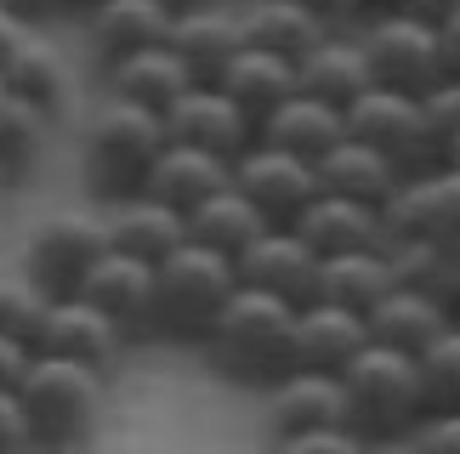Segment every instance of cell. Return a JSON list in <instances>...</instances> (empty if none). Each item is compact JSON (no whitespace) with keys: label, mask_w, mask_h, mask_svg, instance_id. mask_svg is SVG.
I'll return each mask as SVG.
<instances>
[{"label":"cell","mask_w":460,"mask_h":454,"mask_svg":"<svg viewBox=\"0 0 460 454\" xmlns=\"http://www.w3.org/2000/svg\"><path fill=\"white\" fill-rule=\"evenodd\" d=\"M415 102H420V114H427L432 136L449 148V136L460 131V74H444L438 85H427V92H420Z\"/></svg>","instance_id":"d590c367"},{"label":"cell","mask_w":460,"mask_h":454,"mask_svg":"<svg viewBox=\"0 0 460 454\" xmlns=\"http://www.w3.org/2000/svg\"><path fill=\"white\" fill-rule=\"evenodd\" d=\"M109 68V97L119 102H137V109H154V114H165L176 92H188V68L176 63V51L159 40V46H137L126 51V57H114V63H102Z\"/></svg>","instance_id":"cb8c5ba5"},{"label":"cell","mask_w":460,"mask_h":454,"mask_svg":"<svg viewBox=\"0 0 460 454\" xmlns=\"http://www.w3.org/2000/svg\"><path fill=\"white\" fill-rule=\"evenodd\" d=\"M234 290H239L234 256L182 239L165 261H154V341L199 346Z\"/></svg>","instance_id":"3957f363"},{"label":"cell","mask_w":460,"mask_h":454,"mask_svg":"<svg viewBox=\"0 0 460 454\" xmlns=\"http://www.w3.org/2000/svg\"><path fill=\"white\" fill-rule=\"evenodd\" d=\"M261 397H268L261 432H268V443H285V449L313 426L341 421V387H335V375H324V370H290V375H279L273 387H261Z\"/></svg>","instance_id":"9a60e30c"},{"label":"cell","mask_w":460,"mask_h":454,"mask_svg":"<svg viewBox=\"0 0 460 454\" xmlns=\"http://www.w3.org/2000/svg\"><path fill=\"white\" fill-rule=\"evenodd\" d=\"M341 426L358 443H403V432L420 421V392H415V358L398 346L364 341L341 370Z\"/></svg>","instance_id":"7a4b0ae2"},{"label":"cell","mask_w":460,"mask_h":454,"mask_svg":"<svg viewBox=\"0 0 460 454\" xmlns=\"http://www.w3.org/2000/svg\"><path fill=\"white\" fill-rule=\"evenodd\" d=\"M381 6H393V0H364V12H381Z\"/></svg>","instance_id":"7dc6e473"},{"label":"cell","mask_w":460,"mask_h":454,"mask_svg":"<svg viewBox=\"0 0 460 454\" xmlns=\"http://www.w3.org/2000/svg\"><path fill=\"white\" fill-rule=\"evenodd\" d=\"M23 363H29V346H23V341H12V336H0V387H17Z\"/></svg>","instance_id":"ab89813d"},{"label":"cell","mask_w":460,"mask_h":454,"mask_svg":"<svg viewBox=\"0 0 460 454\" xmlns=\"http://www.w3.org/2000/svg\"><path fill=\"white\" fill-rule=\"evenodd\" d=\"M386 239H432L438 250L460 256V165H432L420 177H403L393 199L381 205Z\"/></svg>","instance_id":"9c48e42d"},{"label":"cell","mask_w":460,"mask_h":454,"mask_svg":"<svg viewBox=\"0 0 460 454\" xmlns=\"http://www.w3.org/2000/svg\"><path fill=\"white\" fill-rule=\"evenodd\" d=\"M109 250L102 239V222L97 216H80V211H58V216H40L23 239V278L46 301L58 295H80V278L92 273V261Z\"/></svg>","instance_id":"ba28073f"},{"label":"cell","mask_w":460,"mask_h":454,"mask_svg":"<svg viewBox=\"0 0 460 454\" xmlns=\"http://www.w3.org/2000/svg\"><path fill=\"white\" fill-rule=\"evenodd\" d=\"M159 6H171V17H176V12H188V6H205V0H159Z\"/></svg>","instance_id":"f6af8a7d"},{"label":"cell","mask_w":460,"mask_h":454,"mask_svg":"<svg viewBox=\"0 0 460 454\" xmlns=\"http://www.w3.org/2000/svg\"><path fill=\"white\" fill-rule=\"evenodd\" d=\"M455 324H460V307H455Z\"/></svg>","instance_id":"f907efd6"},{"label":"cell","mask_w":460,"mask_h":454,"mask_svg":"<svg viewBox=\"0 0 460 454\" xmlns=\"http://www.w3.org/2000/svg\"><path fill=\"white\" fill-rule=\"evenodd\" d=\"M358 51H364L369 85H393V92H410V97H420L427 85H438L449 74L444 51H438V29L410 17V12H398V6L369 12Z\"/></svg>","instance_id":"52a82bcc"},{"label":"cell","mask_w":460,"mask_h":454,"mask_svg":"<svg viewBox=\"0 0 460 454\" xmlns=\"http://www.w3.org/2000/svg\"><path fill=\"white\" fill-rule=\"evenodd\" d=\"M386 261H393V284L432 295L438 307H460V256L438 250L432 239H386Z\"/></svg>","instance_id":"4dcf8cb0"},{"label":"cell","mask_w":460,"mask_h":454,"mask_svg":"<svg viewBox=\"0 0 460 454\" xmlns=\"http://www.w3.org/2000/svg\"><path fill=\"white\" fill-rule=\"evenodd\" d=\"M6 188H12V177H6V170H0V194H6Z\"/></svg>","instance_id":"c3c4849f"},{"label":"cell","mask_w":460,"mask_h":454,"mask_svg":"<svg viewBox=\"0 0 460 454\" xmlns=\"http://www.w3.org/2000/svg\"><path fill=\"white\" fill-rule=\"evenodd\" d=\"M40 319H46V295L29 284L23 273L0 278V336L23 341L34 353V336H40Z\"/></svg>","instance_id":"e575fe53"},{"label":"cell","mask_w":460,"mask_h":454,"mask_svg":"<svg viewBox=\"0 0 460 454\" xmlns=\"http://www.w3.org/2000/svg\"><path fill=\"white\" fill-rule=\"evenodd\" d=\"M12 392L29 426V449H75L92 438L102 415V375L51 353H29Z\"/></svg>","instance_id":"5b68a950"},{"label":"cell","mask_w":460,"mask_h":454,"mask_svg":"<svg viewBox=\"0 0 460 454\" xmlns=\"http://www.w3.org/2000/svg\"><path fill=\"white\" fill-rule=\"evenodd\" d=\"M217 92L234 102L256 131L261 119L296 92V63L279 57V51H261V46H239L234 57H227V68L217 74Z\"/></svg>","instance_id":"e0dca14e"},{"label":"cell","mask_w":460,"mask_h":454,"mask_svg":"<svg viewBox=\"0 0 460 454\" xmlns=\"http://www.w3.org/2000/svg\"><path fill=\"white\" fill-rule=\"evenodd\" d=\"M393 6H398V12H410V17H420V23H432V29H438V23H444V17H449V12L460 6V0H393Z\"/></svg>","instance_id":"b9f144b4"},{"label":"cell","mask_w":460,"mask_h":454,"mask_svg":"<svg viewBox=\"0 0 460 454\" xmlns=\"http://www.w3.org/2000/svg\"><path fill=\"white\" fill-rule=\"evenodd\" d=\"M227 182L251 199V211L268 227H290L313 205V194H318L313 165L296 160V153H285V148H273V143H261V136H251V148L234 153Z\"/></svg>","instance_id":"30bf717a"},{"label":"cell","mask_w":460,"mask_h":454,"mask_svg":"<svg viewBox=\"0 0 460 454\" xmlns=\"http://www.w3.org/2000/svg\"><path fill=\"white\" fill-rule=\"evenodd\" d=\"M34 353H51V358H68V363H85V370L109 375L119 363V353H126V341H119V329L85 295H58V301H46Z\"/></svg>","instance_id":"7c38bea8"},{"label":"cell","mask_w":460,"mask_h":454,"mask_svg":"<svg viewBox=\"0 0 460 454\" xmlns=\"http://www.w3.org/2000/svg\"><path fill=\"white\" fill-rule=\"evenodd\" d=\"M313 177H318V194H341V199L376 205V211L393 199V188L403 182L376 148L358 143V136H341L330 153H318V160H313Z\"/></svg>","instance_id":"d4e9b609"},{"label":"cell","mask_w":460,"mask_h":454,"mask_svg":"<svg viewBox=\"0 0 460 454\" xmlns=\"http://www.w3.org/2000/svg\"><path fill=\"white\" fill-rule=\"evenodd\" d=\"M0 6H6L12 17H23V23L34 29V23H46V17H58L68 0H0Z\"/></svg>","instance_id":"60d3db41"},{"label":"cell","mask_w":460,"mask_h":454,"mask_svg":"<svg viewBox=\"0 0 460 454\" xmlns=\"http://www.w3.org/2000/svg\"><path fill=\"white\" fill-rule=\"evenodd\" d=\"M369 85V68H364V51H358V34H335L324 29L318 40L296 57V92H307L318 102H335L347 109Z\"/></svg>","instance_id":"ffe728a7"},{"label":"cell","mask_w":460,"mask_h":454,"mask_svg":"<svg viewBox=\"0 0 460 454\" xmlns=\"http://www.w3.org/2000/svg\"><path fill=\"white\" fill-rule=\"evenodd\" d=\"M239 29H244V46L279 51V57L296 63L330 23L313 6H302V0H251V6L239 12Z\"/></svg>","instance_id":"f546056e"},{"label":"cell","mask_w":460,"mask_h":454,"mask_svg":"<svg viewBox=\"0 0 460 454\" xmlns=\"http://www.w3.org/2000/svg\"><path fill=\"white\" fill-rule=\"evenodd\" d=\"M217 188H227V160H217V153H205V148H188V143H165L159 160L148 165L143 194L188 216L193 205H205Z\"/></svg>","instance_id":"603a6c76"},{"label":"cell","mask_w":460,"mask_h":454,"mask_svg":"<svg viewBox=\"0 0 460 454\" xmlns=\"http://www.w3.org/2000/svg\"><path fill=\"white\" fill-rule=\"evenodd\" d=\"M234 273H239V284L268 290V295H279V301L302 307V301H313L318 256L296 239V227H261V233L234 256Z\"/></svg>","instance_id":"4fadbf2b"},{"label":"cell","mask_w":460,"mask_h":454,"mask_svg":"<svg viewBox=\"0 0 460 454\" xmlns=\"http://www.w3.org/2000/svg\"><path fill=\"white\" fill-rule=\"evenodd\" d=\"M364 341H369L364 312L335 307V301H318V295L296 307V370H324V375H335Z\"/></svg>","instance_id":"ac0fdd59"},{"label":"cell","mask_w":460,"mask_h":454,"mask_svg":"<svg viewBox=\"0 0 460 454\" xmlns=\"http://www.w3.org/2000/svg\"><path fill=\"white\" fill-rule=\"evenodd\" d=\"M290 227L313 256H341V250H358V244H386L376 205H358V199H341V194H313V205Z\"/></svg>","instance_id":"44dd1931"},{"label":"cell","mask_w":460,"mask_h":454,"mask_svg":"<svg viewBox=\"0 0 460 454\" xmlns=\"http://www.w3.org/2000/svg\"><path fill=\"white\" fill-rule=\"evenodd\" d=\"M444 160H449V165H460V131L449 136V148H444Z\"/></svg>","instance_id":"bcb514c9"},{"label":"cell","mask_w":460,"mask_h":454,"mask_svg":"<svg viewBox=\"0 0 460 454\" xmlns=\"http://www.w3.org/2000/svg\"><path fill=\"white\" fill-rule=\"evenodd\" d=\"M6 449H29V426H23V409H17V392L0 387V454Z\"/></svg>","instance_id":"74e56055"},{"label":"cell","mask_w":460,"mask_h":454,"mask_svg":"<svg viewBox=\"0 0 460 454\" xmlns=\"http://www.w3.org/2000/svg\"><path fill=\"white\" fill-rule=\"evenodd\" d=\"M0 92L29 102V109H40L46 119L68 102V63L58 46H46L40 34H23V46L6 57V68H0Z\"/></svg>","instance_id":"f1b7e54d"},{"label":"cell","mask_w":460,"mask_h":454,"mask_svg":"<svg viewBox=\"0 0 460 454\" xmlns=\"http://www.w3.org/2000/svg\"><path fill=\"white\" fill-rule=\"evenodd\" d=\"M347 136H358L381 153L398 177H420V170L444 165V143L432 136L427 114L410 92H393V85H364L358 97L341 109Z\"/></svg>","instance_id":"8992f818"},{"label":"cell","mask_w":460,"mask_h":454,"mask_svg":"<svg viewBox=\"0 0 460 454\" xmlns=\"http://www.w3.org/2000/svg\"><path fill=\"white\" fill-rule=\"evenodd\" d=\"M415 392L420 415H460V324L415 353Z\"/></svg>","instance_id":"d6a6232c"},{"label":"cell","mask_w":460,"mask_h":454,"mask_svg":"<svg viewBox=\"0 0 460 454\" xmlns=\"http://www.w3.org/2000/svg\"><path fill=\"white\" fill-rule=\"evenodd\" d=\"M256 136L313 165L318 153H330V148L347 136V119H341V109H335V102H318V97H307V92H290V97L256 126Z\"/></svg>","instance_id":"7402d4cb"},{"label":"cell","mask_w":460,"mask_h":454,"mask_svg":"<svg viewBox=\"0 0 460 454\" xmlns=\"http://www.w3.org/2000/svg\"><path fill=\"white\" fill-rule=\"evenodd\" d=\"M165 46L176 51V63L188 68L193 85H217V74L227 68V57L244 46V29H239V12L217 6V0H205V6H188L171 17L165 29Z\"/></svg>","instance_id":"2e32d148"},{"label":"cell","mask_w":460,"mask_h":454,"mask_svg":"<svg viewBox=\"0 0 460 454\" xmlns=\"http://www.w3.org/2000/svg\"><path fill=\"white\" fill-rule=\"evenodd\" d=\"M159 119H165V143L205 148V153H217L227 165H234V153H244L251 136H256L251 119H244L217 85H188V92H176V102Z\"/></svg>","instance_id":"5bb4252c"},{"label":"cell","mask_w":460,"mask_h":454,"mask_svg":"<svg viewBox=\"0 0 460 454\" xmlns=\"http://www.w3.org/2000/svg\"><path fill=\"white\" fill-rule=\"evenodd\" d=\"M410 449H427V454H460V415H420V421L403 432Z\"/></svg>","instance_id":"8d00e7d4"},{"label":"cell","mask_w":460,"mask_h":454,"mask_svg":"<svg viewBox=\"0 0 460 454\" xmlns=\"http://www.w3.org/2000/svg\"><path fill=\"white\" fill-rule=\"evenodd\" d=\"M438 51H444V68H449V74H460V6L438 23Z\"/></svg>","instance_id":"f35d334b"},{"label":"cell","mask_w":460,"mask_h":454,"mask_svg":"<svg viewBox=\"0 0 460 454\" xmlns=\"http://www.w3.org/2000/svg\"><path fill=\"white\" fill-rule=\"evenodd\" d=\"M302 6H313L324 23H341V17H358L364 12V0H302Z\"/></svg>","instance_id":"ee69618b"},{"label":"cell","mask_w":460,"mask_h":454,"mask_svg":"<svg viewBox=\"0 0 460 454\" xmlns=\"http://www.w3.org/2000/svg\"><path fill=\"white\" fill-rule=\"evenodd\" d=\"M171 29V6L159 0H92L85 6V46L97 51V63H114L137 46H159Z\"/></svg>","instance_id":"d6986e66"},{"label":"cell","mask_w":460,"mask_h":454,"mask_svg":"<svg viewBox=\"0 0 460 454\" xmlns=\"http://www.w3.org/2000/svg\"><path fill=\"white\" fill-rule=\"evenodd\" d=\"M102 239H109V250H126V256L154 267V261H165L176 244L188 239V227H182V211H171V205H159L148 194H131L102 222Z\"/></svg>","instance_id":"484cf974"},{"label":"cell","mask_w":460,"mask_h":454,"mask_svg":"<svg viewBox=\"0 0 460 454\" xmlns=\"http://www.w3.org/2000/svg\"><path fill=\"white\" fill-rule=\"evenodd\" d=\"M80 295L119 329V341H154V267L126 250H102L92 273L80 278Z\"/></svg>","instance_id":"8fae6325"},{"label":"cell","mask_w":460,"mask_h":454,"mask_svg":"<svg viewBox=\"0 0 460 454\" xmlns=\"http://www.w3.org/2000/svg\"><path fill=\"white\" fill-rule=\"evenodd\" d=\"M386 290H393V261H386V244H358V250H341V256H318V284H313L318 301L369 312Z\"/></svg>","instance_id":"83f0119b"},{"label":"cell","mask_w":460,"mask_h":454,"mask_svg":"<svg viewBox=\"0 0 460 454\" xmlns=\"http://www.w3.org/2000/svg\"><path fill=\"white\" fill-rule=\"evenodd\" d=\"M40 136H46V114L0 92V170H6L12 182L23 177L29 160L40 153Z\"/></svg>","instance_id":"836d02e7"},{"label":"cell","mask_w":460,"mask_h":454,"mask_svg":"<svg viewBox=\"0 0 460 454\" xmlns=\"http://www.w3.org/2000/svg\"><path fill=\"white\" fill-rule=\"evenodd\" d=\"M455 324V312L449 307H438L432 295H420V290H403L393 284L381 295L376 307L364 312V329H369V341H381V346H398V353H420L427 341H438L444 329Z\"/></svg>","instance_id":"4316f807"},{"label":"cell","mask_w":460,"mask_h":454,"mask_svg":"<svg viewBox=\"0 0 460 454\" xmlns=\"http://www.w3.org/2000/svg\"><path fill=\"white\" fill-rule=\"evenodd\" d=\"M68 6H92V0H68Z\"/></svg>","instance_id":"681fc988"},{"label":"cell","mask_w":460,"mask_h":454,"mask_svg":"<svg viewBox=\"0 0 460 454\" xmlns=\"http://www.w3.org/2000/svg\"><path fill=\"white\" fill-rule=\"evenodd\" d=\"M199 346H205L210 370L222 380L261 392V387H273L279 375L296 370V307L268 295V290L239 284Z\"/></svg>","instance_id":"6da1fadb"},{"label":"cell","mask_w":460,"mask_h":454,"mask_svg":"<svg viewBox=\"0 0 460 454\" xmlns=\"http://www.w3.org/2000/svg\"><path fill=\"white\" fill-rule=\"evenodd\" d=\"M23 34H29V23H23V17H12L6 6H0V68H6V57H12L17 46H23Z\"/></svg>","instance_id":"7bdbcfd3"},{"label":"cell","mask_w":460,"mask_h":454,"mask_svg":"<svg viewBox=\"0 0 460 454\" xmlns=\"http://www.w3.org/2000/svg\"><path fill=\"white\" fill-rule=\"evenodd\" d=\"M182 227H188L193 244H210V250H222V256H239L268 222L251 211V199H244L234 182H227V188H217L205 205H193V211L182 216Z\"/></svg>","instance_id":"1f68e13d"},{"label":"cell","mask_w":460,"mask_h":454,"mask_svg":"<svg viewBox=\"0 0 460 454\" xmlns=\"http://www.w3.org/2000/svg\"><path fill=\"white\" fill-rule=\"evenodd\" d=\"M159 148H165V119H159L154 109H137V102L109 97L92 114V126H85L80 182L92 188V199L119 205V199L143 194L148 165L159 160Z\"/></svg>","instance_id":"277c9868"}]
</instances>
